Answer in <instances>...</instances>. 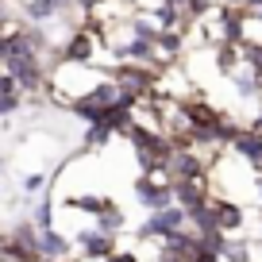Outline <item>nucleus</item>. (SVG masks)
<instances>
[{
  "instance_id": "obj_1",
  "label": "nucleus",
  "mask_w": 262,
  "mask_h": 262,
  "mask_svg": "<svg viewBox=\"0 0 262 262\" xmlns=\"http://www.w3.org/2000/svg\"><path fill=\"white\" fill-rule=\"evenodd\" d=\"M120 100V85H116V77H104V81H97L85 97H77L74 104H70V112L77 116V120H85V123H97V120H104V112Z\"/></svg>"
},
{
  "instance_id": "obj_2",
  "label": "nucleus",
  "mask_w": 262,
  "mask_h": 262,
  "mask_svg": "<svg viewBox=\"0 0 262 262\" xmlns=\"http://www.w3.org/2000/svg\"><path fill=\"white\" fill-rule=\"evenodd\" d=\"M189 224V216H185V208L181 205H166V208H158V212H150L147 220L135 228V235L143 239V243H162L166 235H173V231H181Z\"/></svg>"
},
{
  "instance_id": "obj_3",
  "label": "nucleus",
  "mask_w": 262,
  "mask_h": 262,
  "mask_svg": "<svg viewBox=\"0 0 262 262\" xmlns=\"http://www.w3.org/2000/svg\"><path fill=\"white\" fill-rule=\"evenodd\" d=\"M208 166H212V155H201L196 147H185V150L170 155L166 178L170 181H208Z\"/></svg>"
},
{
  "instance_id": "obj_4",
  "label": "nucleus",
  "mask_w": 262,
  "mask_h": 262,
  "mask_svg": "<svg viewBox=\"0 0 262 262\" xmlns=\"http://www.w3.org/2000/svg\"><path fill=\"white\" fill-rule=\"evenodd\" d=\"M135 201H139L147 212H158V208L173 205V181L150 178V173H139L135 178Z\"/></svg>"
},
{
  "instance_id": "obj_5",
  "label": "nucleus",
  "mask_w": 262,
  "mask_h": 262,
  "mask_svg": "<svg viewBox=\"0 0 262 262\" xmlns=\"http://www.w3.org/2000/svg\"><path fill=\"white\" fill-rule=\"evenodd\" d=\"M74 247L89 262H104L108 254L116 251V235H112V231H100V228H89V231H77V235H74Z\"/></svg>"
},
{
  "instance_id": "obj_6",
  "label": "nucleus",
  "mask_w": 262,
  "mask_h": 262,
  "mask_svg": "<svg viewBox=\"0 0 262 262\" xmlns=\"http://www.w3.org/2000/svg\"><path fill=\"white\" fill-rule=\"evenodd\" d=\"M231 155L235 158H243V162H251L254 170H262V131H254V127H239V135L231 139Z\"/></svg>"
},
{
  "instance_id": "obj_7",
  "label": "nucleus",
  "mask_w": 262,
  "mask_h": 262,
  "mask_svg": "<svg viewBox=\"0 0 262 262\" xmlns=\"http://www.w3.org/2000/svg\"><path fill=\"white\" fill-rule=\"evenodd\" d=\"M212 196H208V181H173V205L185 208V216L193 208H205Z\"/></svg>"
},
{
  "instance_id": "obj_8",
  "label": "nucleus",
  "mask_w": 262,
  "mask_h": 262,
  "mask_svg": "<svg viewBox=\"0 0 262 262\" xmlns=\"http://www.w3.org/2000/svg\"><path fill=\"white\" fill-rule=\"evenodd\" d=\"M208 205H212V216H216V228L220 231H239L247 224L243 205H235L231 196H216V201H208Z\"/></svg>"
},
{
  "instance_id": "obj_9",
  "label": "nucleus",
  "mask_w": 262,
  "mask_h": 262,
  "mask_svg": "<svg viewBox=\"0 0 262 262\" xmlns=\"http://www.w3.org/2000/svg\"><path fill=\"white\" fill-rule=\"evenodd\" d=\"M231 89H235L239 100H262V77L254 74L251 66L239 62V70L231 74Z\"/></svg>"
},
{
  "instance_id": "obj_10",
  "label": "nucleus",
  "mask_w": 262,
  "mask_h": 262,
  "mask_svg": "<svg viewBox=\"0 0 262 262\" xmlns=\"http://www.w3.org/2000/svg\"><path fill=\"white\" fill-rule=\"evenodd\" d=\"M70 251H74V239L58 235L54 228L39 231V258H70Z\"/></svg>"
},
{
  "instance_id": "obj_11",
  "label": "nucleus",
  "mask_w": 262,
  "mask_h": 262,
  "mask_svg": "<svg viewBox=\"0 0 262 262\" xmlns=\"http://www.w3.org/2000/svg\"><path fill=\"white\" fill-rule=\"evenodd\" d=\"M104 205H108V196H97V193H74V196H66V201H62V208H70V212H85V216H97Z\"/></svg>"
},
{
  "instance_id": "obj_12",
  "label": "nucleus",
  "mask_w": 262,
  "mask_h": 262,
  "mask_svg": "<svg viewBox=\"0 0 262 262\" xmlns=\"http://www.w3.org/2000/svg\"><path fill=\"white\" fill-rule=\"evenodd\" d=\"M112 139H116V131L108 127L104 120H97V123H85V139H81V143H85V150H104Z\"/></svg>"
},
{
  "instance_id": "obj_13",
  "label": "nucleus",
  "mask_w": 262,
  "mask_h": 262,
  "mask_svg": "<svg viewBox=\"0 0 262 262\" xmlns=\"http://www.w3.org/2000/svg\"><path fill=\"white\" fill-rule=\"evenodd\" d=\"M239 62H243V58H239V42H216V70H220V74H235L239 70Z\"/></svg>"
},
{
  "instance_id": "obj_14",
  "label": "nucleus",
  "mask_w": 262,
  "mask_h": 262,
  "mask_svg": "<svg viewBox=\"0 0 262 262\" xmlns=\"http://www.w3.org/2000/svg\"><path fill=\"white\" fill-rule=\"evenodd\" d=\"M220 258H224V262H254L251 239H235V235H228V243H224Z\"/></svg>"
},
{
  "instance_id": "obj_15",
  "label": "nucleus",
  "mask_w": 262,
  "mask_h": 262,
  "mask_svg": "<svg viewBox=\"0 0 262 262\" xmlns=\"http://www.w3.org/2000/svg\"><path fill=\"white\" fill-rule=\"evenodd\" d=\"M93 220H97V228H100V231H112V235L123 228V224H127V220H123V212L116 208V201H108V205L100 208V212L93 216Z\"/></svg>"
},
{
  "instance_id": "obj_16",
  "label": "nucleus",
  "mask_w": 262,
  "mask_h": 262,
  "mask_svg": "<svg viewBox=\"0 0 262 262\" xmlns=\"http://www.w3.org/2000/svg\"><path fill=\"white\" fill-rule=\"evenodd\" d=\"M220 8L216 0H185V8H181V16L189 19V24H201V19H208L212 12Z\"/></svg>"
},
{
  "instance_id": "obj_17",
  "label": "nucleus",
  "mask_w": 262,
  "mask_h": 262,
  "mask_svg": "<svg viewBox=\"0 0 262 262\" xmlns=\"http://www.w3.org/2000/svg\"><path fill=\"white\" fill-rule=\"evenodd\" d=\"M31 224H35L39 231L54 228V201H50V196H42L39 205H35V212H31Z\"/></svg>"
},
{
  "instance_id": "obj_18",
  "label": "nucleus",
  "mask_w": 262,
  "mask_h": 262,
  "mask_svg": "<svg viewBox=\"0 0 262 262\" xmlns=\"http://www.w3.org/2000/svg\"><path fill=\"white\" fill-rule=\"evenodd\" d=\"M127 31L135 35V39H150V42L158 39V24L150 19V12H147V16H135V19L127 24Z\"/></svg>"
},
{
  "instance_id": "obj_19",
  "label": "nucleus",
  "mask_w": 262,
  "mask_h": 262,
  "mask_svg": "<svg viewBox=\"0 0 262 262\" xmlns=\"http://www.w3.org/2000/svg\"><path fill=\"white\" fill-rule=\"evenodd\" d=\"M24 189L27 193H42V189H47V173H31V178L24 181Z\"/></svg>"
},
{
  "instance_id": "obj_20",
  "label": "nucleus",
  "mask_w": 262,
  "mask_h": 262,
  "mask_svg": "<svg viewBox=\"0 0 262 262\" xmlns=\"http://www.w3.org/2000/svg\"><path fill=\"white\" fill-rule=\"evenodd\" d=\"M104 262H143V258H139L135 251H112V254H108Z\"/></svg>"
},
{
  "instance_id": "obj_21",
  "label": "nucleus",
  "mask_w": 262,
  "mask_h": 262,
  "mask_svg": "<svg viewBox=\"0 0 262 262\" xmlns=\"http://www.w3.org/2000/svg\"><path fill=\"white\" fill-rule=\"evenodd\" d=\"M243 8H247V12H258V8H262V0H243Z\"/></svg>"
},
{
  "instance_id": "obj_22",
  "label": "nucleus",
  "mask_w": 262,
  "mask_h": 262,
  "mask_svg": "<svg viewBox=\"0 0 262 262\" xmlns=\"http://www.w3.org/2000/svg\"><path fill=\"white\" fill-rule=\"evenodd\" d=\"M251 127H254V131H262V108H258V116L251 120Z\"/></svg>"
},
{
  "instance_id": "obj_23",
  "label": "nucleus",
  "mask_w": 262,
  "mask_h": 262,
  "mask_svg": "<svg viewBox=\"0 0 262 262\" xmlns=\"http://www.w3.org/2000/svg\"><path fill=\"white\" fill-rule=\"evenodd\" d=\"M162 4H170V8H185V0H162Z\"/></svg>"
},
{
  "instance_id": "obj_24",
  "label": "nucleus",
  "mask_w": 262,
  "mask_h": 262,
  "mask_svg": "<svg viewBox=\"0 0 262 262\" xmlns=\"http://www.w3.org/2000/svg\"><path fill=\"white\" fill-rule=\"evenodd\" d=\"M254 193H258V201H262V178H254Z\"/></svg>"
},
{
  "instance_id": "obj_25",
  "label": "nucleus",
  "mask_w": 262,
  "mask_h": 262,
  "mask_svg": "<svg viewBox=\"0 0 262 262\" xmlns=\"http://www.w3.org/2000/svg\"><path fill=\"white\" fill-rule=\"evenodd\" d=\"M123 4H139V0H123Z\"/></svg>"
}]
</instances>
